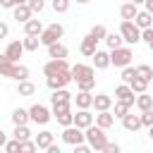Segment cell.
<instances>
[{"mask_svg": "<svg viewBox=\"0 0 153 153\" xmlns=\"http://www.w3.org/2000/svg\"><path fill=\"white\" fill-rule=\"evenodd\" d=\"M84 134H86V141H88V146H91L93 151H103V148H105L108 136H105V129H103V127L88 124V127L84 129Z\"/></svg>", "mask_w": 153, "mask_h": 153, "instance_id": "cell-1", "label": "cell"}, {"mask_svg": "<svg viewBox=\"0 0 153 153\" xmlns=\"http://www.w3.org/2000/svg\"><path fill=\"white\" fill-rule=\"evenodd\" d=\"M120 33H122V38H124L127 45H136V43L141 41V29L134 24V19H122Z\"/></svg>", "mask_w": 153, "mask_h": 153, "instance_id": "cell-2", "label": "cell"}, {"mask_svg": "<svg viewBox=\"0 0 153 153\" xmlns=\"http://www.w3.org/2000/svg\"><path fill=\"white\" fill-rule=\"evenodd\" d=\"M131 57H134V53H131V48L129 45H120V48H112L110 50V65H115V67H127V65H131Z\"/></svg>", "mask_w": 153, "mask_h": 153, "instance_id": "cell-3", "label": "cell"}, {"mask_svg": "<svg viewBox=\"0 0 153 153\" xmlns=\"http://www.w3.org/2000/svg\"><path fill=\"white\" fill-rule=\"evenodd\" d=\"M62 33H65V26H62L60 22H53L50 26H45V29H43V33H41V43L48 48L50 43L60 41V38H62Z\"/></svg>", "mask_w": 153, "mask_h": 153, "instance_id": "cell-4", "label": "cell"}, {"mask_svg": "<svg viewBox=\"0 0 153 153\" xmlns=\"http://www.w3.org/2000/svg\"><path fill=\"white\" fill-rule=\"evenodd\" d=\"M53 117H55V120H57L62 127L74 124V112H72L69 103H65V105H53Z\"/></svg>", "mask_w": 153, "mask_h": 153, "instance_id": "cell-5", "label": "cell"}, {"mask_svg": "<svg viewBox=\"0 0 153 153\" xmlns=\"http://www.w3.org/2000/svg\"><path fill=\"white\" fill-rule=\"evenodd\" d=\"M62 141H65V143H69V146H76V143L86 141V134H84V129H81V127L69 124V127H65V131H62Z\"/></svg>", "mask_w": 153, "mask_h": 153, "instance_id": "cell-6", "label": "cell"}, {"mask_svg": "<svg viewBox=\"0 0 153 153\" xmlns=\"http://www.w3.org/2000/svg\"><path fill=\"white\" fill-rule=\"evenodd\" d=\"M67 69H72V67L67 65L65 57H50V60L43 65V74H45V76H53V74H60V72H67Z\"/></svg>", "mask_w": 153, "mask_h": 153, "instance_id": "cell-7", "label": "cell"}, {"mask_svg": "<svg viewBox=\"0 0 153 153\" xmlns=\"http://www.w3.org/2000/svg\"><path fill=\"white\" fill-rule=\"evenodd\" d=\"M29 115H31V122H36V124H48L50 117H53V110H48L45 105L36 103V105L29 108Z\"/></svg>", "mask_w": 153, "mask_h": 153, "instance_id": "cell-8", "label": "cell"}, {"mask_svg": "<svg viewBox=\"0 0 153 153\" xmlns=\"http://www.w3.org/2000/svg\"><path fill=\"white\" fill-rule=\"evenodd\" d=\"M69 81H74V79H72V69L60 72V74H53V76H48V79H45V84H48V88H50V91H55V88H65Z\"/></svg>", "mask_w": 153, "mask_h": 153, "instance_id": "cell-9", "label": "cell"}, {"mask_svg": "<svg viewBox=\"0 0 153 153\" xmlns=\"http://www.w3.org/2000/svg\"><path fill=\"white\" fill-rule=\"evenodd\" d=\"M88 76H96V67L84 65V62H76L72 67V79L74 81H81V79H88Z\"/></svg>", "mask_w": 153, "mask_h": 153, "instance_id": "cell-10", "label": "cell"}, {"mask_svg": "<svg viewBox=\"0 0 153 153\" xmlns=\"http://www.w3.org/2000/svg\"><path fill=\"white\" fill-rule=\"evenodd\" d=\"M115 98H117V100H124V103H129V105H134V103H136V96H134L131 86H129V84H124V81L115 88Z\"/></svg>", "mask_w": 153, "mask_h": 153, "instance_id": "cell-11", "label": "cell"}, {"mask_svg": "<svg viewBox=\"0 0 153 153\" xmlns=\"http://www.w3.org/2000/svg\"><path fill=\"white\" fill-rule=\"evenodd\" d=\"M12 17L17 19V22H22V24H26L31 17H33V12H31V7L26 5V2H22V5H17V7H12Z\"/></svg>", "mask_w": 153, "mask_h": 153, "instance_id": "cell-12", "label": "cell"}, {"mask_svg": "<svg viewBox=\"0 0 153 153\" xmlns=\"http://www.w3.org/2000/svg\"><path fill=\"white\" fill-rule=\"evenodd\" d=\"M122 127H124L127 131H134V134H136V131L143 127V124H141V115H131V112H127V115L122 117Z\"/></svg>", "mask_w": 153, "mask_h": 153, "instance_id": "cell-13", "label": "cell"}, {"mask_svg": "<svg viewBox=\"0 0 153 153\" xmlns=\"http://www.w3.org/2000/svg\"><path fill=\"white\" fill-rule=\"evenodd\" d=\"M96 43H98V41H96V38L91 36V33H86V36L81 38V45H79L81 55H86V57H93V53L98 50V48H96Z\"/></svg>", "mask_w": 153, "mask_h": 153, "instance_id": "cell-14", "label": "cell"}, {"mask_svg": "<svg viewBox=\"0 0 153 153\" xmlns=\"http://www.w3.org/2000/svg\"><path fill=\"white\" fill-rule=\"evenodd\" d=\"M74 124L81 127V129H86L88 124H93V115L88 112V108H79V110H76V115H74Z\"/></svg>", "mask_w": 153, "mask_h": 153, "instance_id": "cell-15", "label": "cell"}, {"mask_svg": "<svg viewBox=\"0 0 153 153\" xmlns=\"http://www.w3.org/2000/svg\"><path fill=\"white\" fill-rule=\"evenodd\" d=\"M134 24L143 31V29L153 26V14H151L148 10H139V12H136V17H134Z\"/></svg>", "mask_w": 153, "mask_h": 153, "instance_id": "cell-16", "label": "cell"}, {"mask_svg": "<svg viewBox=\"0 0 153 153\" xmlns=\"http://www.w3.org/2000/svg\"><path fill=\"white\" fill-rule=\"evenodd\" d=\"M22 53H24V43H22V41H10L7 48H5V55H7L10 60H14V62L22 57Z\"/></svg>", "mask_w": 153, "mask_h": 153, "instance_id": "cell-17", "label": "cell"}, {"mask_svg": "<svg viewBox=\"0 0 153 153\" xmlns=\"http://www.w3.org/2000/svg\"><path fill=\"white\" fill-rule=\"evenodd\" d=\"M72 93L67 91V88H55L53 91V96H50V103L53 105H65V103H72Z\"/></svg>", "mask_w": 153, "mask_h": 153, "instance_id": "cell-18", "label": "cell"}, {"mask_svg": "<svg viewBox=\"0 0 153 153\" xmlns=\"http://www.w3.org/2000/svg\"><path fill=\"white\" fill-rule=\"evenodd\" d=\"M43 29H45V26H43V22H41V19H33V17L24 24V33H29V36H41V33H43Z\"/></svg>", "mask_w": 153, "mask_h": 153, "instance_id": "cell-19", "label": "cell"}, {"mask_svg": "<svg viewBox=\"0 0 153 153\" xmlns=\"http://www.w3.org/2000/svg\"><path fill=\"white\" fill-rule=\"evenodd\" d=\"M93 67H96V69L110 67V53H108V50H96V53H93Z\"/></svg>", "mask_w": 153, "mask_h": 153, "instance_id": "cell-20", "label": "cell"}, {"mask_svg": "<svg viewBox=\"0 0 153 153\" xmlns=\"http://www.w3.org/2000/svg\"><path fill=\"white\" fill-rule=\"evenodd\" d=\"M96 124L103 127V129H110V127L115 124V115H112L110 110H100V112L96 115Z\"/></svg>", "mask_w": 153, "mask_h": 153, "instance_id": "cell-21", "label": "cell"}, {"mask_svg": "<svg viewBox=\"0 0 153 153\" xmlns=\"http://www.w3.org/2000/svg\"><path fill=\"white\" fill-rule=\"evenodd\" d=\"M141 112L143 110H153V96L148 93V91H143V93H136V103H134Z\"/></svg>", "mask_w": 153, "mask_h": 153, "instance_id": "cell-22", "label": "cell"}, {"mask_svg": "<svg viewBox=\"0 0 153 153\" xmlns=\"http://www.w3.org/2000/svg\"><path fill=\"white\" fill-rule=\"evenodd\" d=\"M93 108L100 112V110H110L112 108V98L108 96V93H98V96H93Z\"/></svg>", "mask_w": 153, "mask_h": 153, "instance_id": "cell-23", "label": "cell"}, {"mask_svg": "<svg viewBox=\"0 0 153 153\" xmlns=\"http://www.w3.org/2000/svg\"><path fill=\"white\" fill-rule=\"evenodd\" d=\"M67 45L65 43H60V41H55V43H50L48 45V57H67Z\"/></svg>", "mask_w": 153, "mask_h": 153, "instance_id": "cell-24", "label": "cell"}, {"mask_svg": "<svg viewBox=\"0 0 153 153\" xmlns=\"http://www.w3.org/2000/svg\"><path fill=\"white\" fill-rule=\"evenodd\" d=\"M33 93H36V84H31L29 79H22V81L17 84V96L29 98V96H33Z\"/></svg>", "mask_w": 153, "mask_h": 153, "instance_id": "cell-25", "label": "cell"}, {"mask_svg": "<svg viewBox=\"0 0 153 153\" xmlns=\"http://www.w3.org/2000/svg\"><path fill=\"white\" fill-rule=\"evenodd\" d=\"M53 139H55V136H53V131H41V134H36V139H33V141H36L38 151H41V148H43V151H48V146H53Z\"/></svg>", "mask_w": 153, "mask_h": 153, "instance_id": "cell-26", "label": "cell"}, {"mask_svg": "<svg viewBox=\"0 0 153 153\" xmlns=\"http://www.w3.org/2000/svg\"><path fill=\"white\" fill-rule=\"evenodd\" d=\"M74 100H76V108H93V96H91V91H79V93L74 96Z\"/></svg>", "mask_w": 153, "mask_h": 153, "instance_id": "cell-27", "label": "cell"}, {"mask_svg": "<svg viewBox=\"0 0 153 153\" xmlns=\"http://www.w3.org/2000/svg\"><path fill=\"white\" fill-rule=\"evenodd\" d=\"M136 12H139V5H134L131 0H129V2H124V5L120 7V17H122V19H134V17H136Z\"/></svg>", "mask_w": 153, "mask_h": 153, "instance_id": "cell-28", "label": "cell"}, {"mask_svg": "<svg viewBox=\"0 0 153 153\" xmlns=\"http://www.w3.org/2000/svg\"><path fill=\"white\" fill-rule=\"evenodd\" d=\"M129 86H131V91H134V93H143V91H148L151 81H146L143 76H139V74H136V76L129 81Z\"/></svg>", "mask_w": 153, "mask_h": 153, "instance_id": "cell-29", "label": "cell"}, {"mask_svg": "<svg viewBox=\"0 0 153 153\" xmlns=\"http://www.w3.org/2000/svg\"><path fill=\"white\" fill-rule=\"evenodd\" d=\"M29 120H31L29 110H24V108H17V110H12V124H26Z\"/></svg>", "mask_w": 153, "mask_h": 153, "instance_id": "cell-30", "label": "cell"}, {"mask_svg": "<svg viewBox=\"0 0 153 153\" xmlns=\"http://www.w3.org/2000/svg\"><path fill=\"white\" fill-rule=\"evenodd\" d=\"M105 43H108V48L112 50V48H120V45H124V38H122V33L117 31V33H108V36H105Z\"/></svg>", "mask_w": 153, "mask_h": 153, "instance_id": "cell-31", "label": "cell"}, {"mask_svg": "<svg viewBox=\"0 0 153 153\" xmlns=\"http://www.w3.org/2000/svg\"><path fill=\"white\" fill-rule=\"evenodd\" d=\"M22 43H24V50H31V53H33V50H38V45H41V36H29V33H26Z\"/></svg>", "mask_w": 153, "mask_h": 153, "instance_id": "cell-32", "label": "cell"}, {"mask_svg": "<svg viewBox=\"0 0 153 153\" xmlns=\"http://www.w3.org/2000/svg\"><path fill=\"white\" fill-rule=\"evenodd\" d=\"M12 136H14V139H19V141H26V139H31V131H29V127H26V124H14Z\"/></svg>", "mask_w": 153, "mask_h": 153, "instance_id": "cell-33", "label": "cell"}, {"mask_svg": "<svg viewBox=\"0 0 153 153\" xmlns=\"http://www.w3.org/2000/svg\"><path fill=\"white\" fill-rule=\"evenodd\" d=\"M96 41H105V36H108V29L103 26V24H96V26H91V31H88Z\"/></svg>", "mask_w": 153, "mask_h": 153, "instance_id": "cell-34", "label": "cell"}, {"mask_svg": "<svg viewBox=\"0 0 153 153\" xmlns=\"http://www.w3.org/2000/svg\"><path fill=\"white\" fill-rule=\"evenodd\" d=\"M129 108H131L129 103H124V100H115V112H112V115L122 120V117H124V115L129 112Z\"/></svg>", "mask_w": 153, "mask_h": 153, "instance_id": "cell-35", "label": "cell"}, {"mask_svg": "<svg viewBox=\"0 0 153 153\" xmlns=\"http://www.w3.org/2000/svg\"><path fill=\"white\" fill-rule=\"evenodd\" d=\"M120 76H122V81H124V84H129V81L136 76V67H131V65L122 67V74H120Z\"/></svg>", "mask_w": 153, "mask_h": 153, "instance_id": "cell-36", "label": "cell"}, {"mask_svg": "<svg viewBox=\"0 0 153 153\" xmlns=\"http://www.w3.org/2000/svg\"><path fill=\"white\" fill-rule=\"evenodd\" d=\"M136 74L143 76L146 81H151V79H153V67H151V65H139V67H136Z\"/></svg>", "mask_w": 153, "mask_h": 153, "instance_id": "cell-37", "label": "cell"}, {"mask_svg": "<svg viewBox=\"0 0 153 153\" xmlns=\"http://www.w3.org/2000/svg\"><path fill=\"white\" fill-rule=\"evenodd\" d=\"M93 86H96V76H88V79L76 81V88H79V91H91Z\"/></svg>", "mask_w": 153, "mask_h": 153, "instance_id": "cell-38", "label": "cell"}, {"mask_svg": "<svg viewBox=\"0 0 153 153\" xmlns=\"http://www.w3.org/2000/svg\"><path fill=\"white\" fill-rule=\"evenodd\" d=\"M141 41L153 50V26H148V29H143V31H141Z\"/></svg>", "mask_w": 153, "mask_h": 153, "instance_id": "cell-39", "label": "cell"}, {"mask_svg": "<svg viewBox=\"0 0 153 153\" xmlns=\"http://www.w3.org/2000/svg\"><path fill=\"white\" fill-rule=\"evenodd\" d=\"M26 5L31 7V12H33V14H41V12H43V7H45V2H43V0H26Z\"/></svg>", "mask_w": 153, "mask_h": 153, "instance_id": "cell-40", "label": "cell"}, {"mask_svg": "<svg viewBox=\"0 0 153 153\" xmlns=\"http://www.w3.org/2000/svg\"><path fill=\"white\" fill-rule=\"evenodd\" d=\"M53 10H55L57 14L67 12V10H69V0H53Z\"/></svg>", "mask_w": 153, "mask_h": 153, "instance_id": "cell-41", "label": "cell"}, {"mask_svg": "<svg viewBox=\"0 0 153 153\" xmlns=\"http://www.w3.org/2000/svg\"><path fill=\"white\" fill-rule=\"evenodd\" d=\"M5 151H7V153H17V151H22V141H19V139L7 141V143H5Z\"/></svg>", "mask_w": 153, "mask_h": 153, "instance_id": "cell-42", "label": "cell"}, {"mask_svg": "<svg viewBox=\"0 0 153 153\" xmlns=\"http://www.w3.org/2000/svg\"><path fill=\"white\" fill-rule=\"evenodd\" d=\"M22 151H24V153H31V151H38V146H36V141L26 139V141H22ZM22 151H19V153H22Z\"/></svg>", "mask_w": 153, "mask_h": 153, "instance_id": "cell-43", "label": "cell"}, {"mask_svg": "<svg viewBox=\"0 0 153 153\" xmlns=\"http://www.w3.org/2000/svg\"><path fill=\"white\" fill-rule=\"evenodd\" d=\"M141 124L143 127H151L153 124V110H143L141 112Z\"/></svg>", "mask_w": 153, "mask_h": 153, "instance_id": "cell-44", "label": "cell"}, {"mask_svg": "<svg viewBox=\"0 0 153 153\" xmlns=\"http://www.w3.org/2000/svg\"><path fill=\"white\" fill-rule=\"evenodd\" d=\"M88 151H93V148H91V146H88V143H84V141H81V143H76V146H74V153H88Z\"/></svg>", "mask_w": 153, "mask_h": 153, "instance_id": "cell-45", "label": "cell"}, {"mask_svg": "<svg viewBox=\"0 0 153 153\" xmlns=\"http://www.w3.org/2000/svg\"><path fill=\"white\" fill-rule=\"evenodd\" d=\"M103 151H105V153H120V146H117V143H112V141H108Z\"/></svg>", "mask_w": 153, "mask_h": 153, "instance_id": "cell-46", "label": "cell"}, {"mask_svg": "<svg viewBox=\"0 0 153 153\" xmlns=\"http://www.w3.org/2000/svg\"><path fill=\"white\" fill-rule=\"evenodd\" d=\"M7 33H10V26H7L5 22H0V41H2V38H7Z\"/></svg>", "mask_w": 153, "mask_h": 153, "instance_id": "cell-47", "label": "cell"}, {"mask_svg": "<svg viewBox=\"0 0 153 153\" xmlns=\"http://www.w3.org/2000/svg\"><path fill=\"white\" fill-rule=\"evenodd\" d=\"M0 7H5V10H12V7H17V2H14V0H0Z\"/></svg>", "mask_w": 153, "mask_h": 153, "instance_id": "cell-48", "label": "cell"}, {"mask_svg": "<svg viewBox=\"0 0 153 153\" xmlns=\"http://www.w3.org/2000/svg\"><path fill=\"white\" fill-rule=\"evenodd\" d=\"M5 143H7V134L0 129V148H5Z\"/></svg>", "mask_w": 153, "mask_h": 153, "instance_id": "cell-49", "label": "cell"}, {"mask_svg": "<svg viewBox=\"0 0 153 153\" xmlns=\"http://www.w3.org/2000/svg\"><path fill=\"white\" fill-rule=\"evenodd\" d=\"M143 5H146V10L153 14V0H143Z\"/></svg>", "mask_w": 153, "mask_h": 153, "instance_id": "cell-50", "label": "cell"}, {"mask_svg": "<svg viewBox=\"0 0 153 153\" xmlns=\"http://www.w3.org/2000/svg\"><path fill=\"white\" fill-rule=\"evenodd\" d=\"M48 153H60V148H57V146L53 143V146H48Z\"/></svg>", "mask_w": 153, "mask_h": 153, "instance_id": "cell-51", "label": "cell"}, {"mask_svg": "<svg viewBox=\"0 0 153 153\" xmlns=\"http://www.w3.org/2000/svg\"><path fill=\"white\" fill-rule=\"evenodd\" d=\"M148 136H151V139H153V124H151V127H148Z\"/></svg>", "mask_w": 153, "mask_h": 153, "instance_id": "cell-52", "label": "cell"}, {"mask_svg": "<svg viewBox=\"0 0 153 153\" xmlns=\"http://www.w3.org/2000/svg\"><path fill=\"white\" fill-rule=\"evenodd\" d=\"M131 2H134V5H143V0H131Z\"/></svg>", "mask_w": 153, "mask_h": 153, "instance_id": "cell-53", "label": "cell"}, {"mask_svg": "<svg viewBox=\"0 0 153 153\" xmlns=\"http://www.w3.org/2000/svg\"><path fill=\"white\" fill-rule=\"evenodd\" d=\"M76 2H79V5H86V2H88V0H76Z\"/></svg>", "mask_w": 153, "mask_h": 153, "instance_id": "cell-54", "label": "cell"}, {"mask_svg": "<svg viewBox=\"0 0 153 153\" xmlns=\"http://www.w3.org/2000/svg\"><path fill=\"white\" fill-rule=\"evenodd\" d=\"M14 2H17V5H22V2H26V0H14Z\"/></svg>", "mask_w": 153, "mask_h": 153, "instance_id": "cell-55", "label": "cell"}, {"mask_svg": "<svg viewBox=\"0 0 153 153\" xmlns=\"http://www.w3.org/2000/svg\"><path fill=\"white\" fill-rule=\"evenodd\" d=\"M151 84H153V79H151Z\"/></svg>", "mask_w": 153, "mask_h": 153, "instance_id": "cell-56", "label": "cell"}]
</instances>
